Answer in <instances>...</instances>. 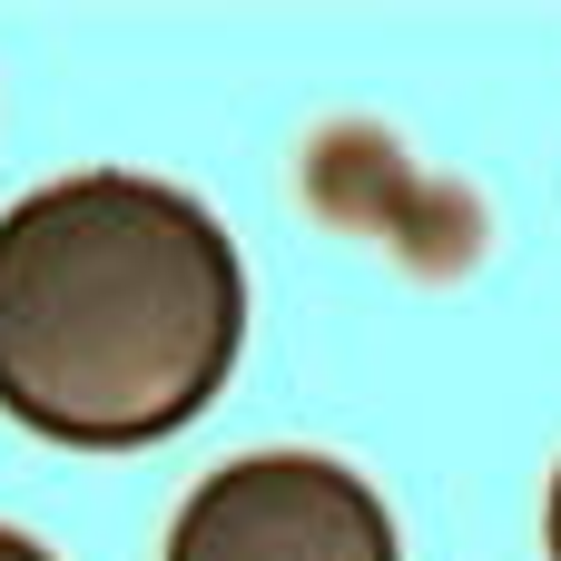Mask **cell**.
Instances as JSON below:
<instances>
[{
    "label": "cell",
    "mask_w": 561,
    "mask_h": 561,
    "mask_svg": "<svg viewBox=\"0 0 561 561\" xmlns=\"http://www.w3.org/2000/svg\"><path fill=\"white\" fill-rule=\"evenodd\" d=\"M0 561H59V552H39L30 533H10V523H0Z\"/></svg>",
    "instance_id": "3957f363"
},
{
    "label": "cell",
    "mask_w": 561,
    "mask_h": 561,
    "mask_svg": "<svg viewBox=\"0 0 561 561\" xmlns=\"http://www.w3.org/2000/svg\"><path fill=\"white\" fill-rule=\"evenodd\" d=\"M542 542H552V561H561V473H552V503H542Z\"/></svg>",
    "instance_id": "277c9868"
},
{
    "label": "cell",
    "mask_w": 561,
    "mask_h": 561,
    "mask_svg": "<svg viewBox=\"0 0 561 561\" xmlns=\"http://www.w3.org/2000/svg\"><path fill=\"white\" fill-rule=\"evenodd\" d=\"M168 561H404V552H394V513L375 503L365 473H345L325 454H247V463H217L178 503Z\"/></svg>",
    "instance_id": "7a4b0ae2"
},
{
    "label": "cell",
    "mask_w": 561,
    "mask_h": 561,
    "mask_svg": "<svg viewBox=\"0 0 561 561\" xmlns=\"http://www.w3.org/2000/svg\"><path fill=\"white\" fill-rule=\"evenodd\" d=\"M247 345L227 227L128 168H79L0 217V414L39 444L138 454L187 434Z\"/></svg>",
    "instance_id": "6da1fadb"
}]
</instances>
